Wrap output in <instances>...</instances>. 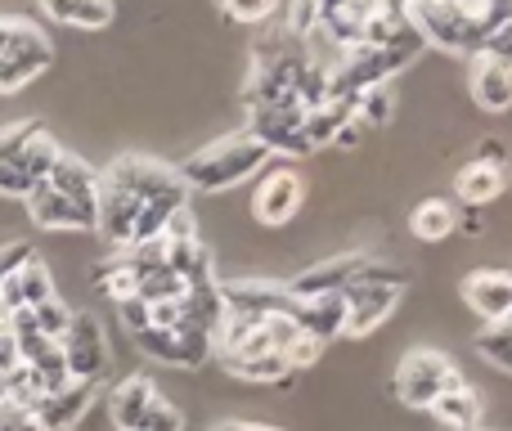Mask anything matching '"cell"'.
<instances>
[{"label": "cell", "instance_id": "8d00e7d4", "mask_svg": "<svg viewBox=\"0 0 512 431\" xmlns=\"http://www.w3.org/2000/svg\"><path fill=\"white\" fill-rule=\"evenodd\" d=\"M319 351H324V342H315L310 333H297V342L283 351V360L292 364V369H306V364H315L319 360Z\"/></svg>", "mask_w": 512, "mask_h": 431}, {"label": "cell", "instance_id": "44dd1931", "mask_svg": "<svg viewBox=\"0 0 512 431\" xmlns=\"http://www.w3.org/2000/svg\"><path fill=\"white\" fill-rule=\"evenodd\" d=\"M346 122H355V104H351V99H324V104L306 108V140H310V149L333 144L337 131H342Z\"/></svg>", "mask_w": 512, "mask_h": 431}, {"label": "cell", "instance_id": "4dcf8cb0", "mask_svg": "<svg viewBox=\"0 0 512 431\" xmlns=\"http://www.w3.org/2000/svg\"><path fill=\"white\" fill-rule=\"evenodd\" d=\"M36 131H45V126H41V122H27V117H23V122L0 126V158L14 162L18 153H23L27 144H32V135H36Z\"/></svg>", "mask_w": 512, "mask_h": 431}, {"label": "cell", "instance_id": "e0dca14e", "mask_svg": "<svg viewBox=\"0 0 512 431\" xmlns=\"http://www.w3.org/2000/svg\"><path fill=\"white\" fill-rule=\"evenodd\" d=\"M472 95H477V104L486 108V113H508L512 108V68L490 59V54H477V63H472Z\"/></svg>", "mask_w": 512, "mask_h": 431}, {"label": "cell", "instance_id": "60d3db41", "mask_svg": "<svg viewBox=\"0 0 512 431\" xmlns=\"http://www.w3.org/2000/svg\"><path fill=\"white\" fill-rule=\"evenodd\" d=\"M486 54H490V59H499V63H508V68H512V27H499V32L490 36V41H486Z\"/></svg>", "mask_w": 512, "mask_h": 431}, {"label": "cell", "instance_id": "8fae6325", "mask_svg": "<svg viewBox=\"0 0 512 431\" xmlns=\"http://www.w3.org/2000/svg\"><path fill=\"white\" fill-rule=\"evenodd\" d=\"M45 185L59 189V194H63V198H72V203H77L86 216H95V220H99V171H95V167H86V162H81L77 153H59V162L50 167Z\"/></svg>", "mask_w": 512, "mask_h": 431}, {"label": "cell", "instance_id": "b9f144b4", "mask_svg": "<svg viewBox=\"0 0 512 431\" xmlns=\"http://www.w3.org/2000/svg\"><path fill=\"white\" fill-rule=\"evenodd\" d=\"M364 131H369L364 122H346L342 131H337V140H333V144H342V149H355V144L364 140Z\"/></svg>", "mask_w": 512, "mask_h": 431}, {"label": "cell", "instance_id": "d6a6232c", "mask_svg": "<svg viewBox=\"0 0 512 431\" xmlns=\"http://www.w3.org/2000/svg\"><path fill=\"white\" fill-rule=\"evenodd\" d=\"M319 32V0H292L288 14V36L292 41H306V36Z\"/></svg>", "mask_w": 512, "mask_h": 431}, {"label": "cell", "instance_id": "d4e9b609", "mask_svg": "<svg viewBox=\"0 0 512 431\" xmlns=\"http://www.w3.org/2000/svg\"><path fill=\"white\" fill-rule=\"evenodd\" d=\"M59 140H54V135L50 131H36L32 135V144H27V149L23 153H18V167H23V176H32L36 180V185H45V176H50V167H54V162H59Z\"/></svg>", "mask_w": 512, "mask_h": 431}, {"label": "cell", "instance_id": "d6986e66", "mask_svg": "<svg viewBox=\"0 0 512 431\" xmlns=\"http://www.w3.org/2000/svg\"><path fill=\"white\" fill-rule=\"evenodd\" d=\"M41 9L63 27L81 32H104L113 23V0H41Z\"/></svg>", "mask_w": 512, "mask_h": 431}, {"label": "cell", "instance_id": "ab89813d", "mask_svg": "<svg viewBox=\"0 0 512 431\" xmlns=\"http://www.w3.org/2000/svg\"><path fill=\"white\" fill-rule=\"evenodd\" d=\"M472 162H486V167H504V171H508V149H504V140H481V149L472 153Z\"/></svg>", "mask_w": 512, "mask_h": 431}, {"label": "cell", "instance_id": "836d02e7", "mask_svg": "<svg viewBox=\"0 0 512 431\" xmlns=\"http://www.w3.org/2000/svg\"><path fill=\"white\" fill-rule=\"evenodd\" d=\"M221 9L234 23H265L279 9V0H221Z\"/></svg>", "mask_w": 512, "mask_h": 431}, {"label": "cell", "instance_id": "cb8c5ba5", "mask_svg": "<svg viewBox=\"0 0 512 431\" xmlns=\"http://www.w3.org/2000/svg\"><path fill=\"white\" fill-rule=\"evenodd\" d=\"M409 225H414L418 238H427V243H441L445 234H454V229H459V207L445 203V198H427V203L414 207Z\"/></svg>", "mask_w": 512, "mask_h": 431}, {"label": "cell", "instance_id": "6da1fadb", "mask_svg": "<svg viewBox=\"0 0 512 431\" xmlns=\"http://www.w3.org/2000/svg\"><path fill=\"white\" fill-rule=\"evenodd\" d=\"M274 153L265 149L256 135H230V140H216L207 149H198L194 158L180 167V180L189 189H203V194H221V189H234L239 180L256 176V171L270 167Z\"/></svg>", "mask_w": 512, "mask_h": 431}, {"label": "cell", "instance_id": "f546056e", "mask_svg": "<svg viewBox=\"0 0 512 431\" xmlns=\"http://www.w3.org/2000/svg\"><path fill=\"white\" fill-rule=\"evenodd\" d=\"M355 122H364V126H387L391 122V95H387V86L364 90V95L355 99Z\"/></svg>", "mask_w": 512, "mask_h": 431}, {"label": "cell", "instance_id": "52a82bcc", "mask_svg": "<svg viewBox=\"0 0 512 431\" xmlns=\"http://www.w3.org/2000/svg\"><path fill=\"white\" fill-rule=\"evenodd\" d=\"M369 265V252H346V256H324L319 265H310V270H301L297 279L288 283V292L297 301H319V297H342L346 288H351L355 279H360V270Z\"/></svg>", "mask_w": 512, "mask_h": 431}, {"label": "cell", "instance_id": "3957f363", "mask_svg": "<svg viewBox=\"0 0 512 431\" xmlns=\"http://www.w3.org/2000/svg\"><path fill=\"white\" fill-rule=\"evenodd\" d=\"M409 18L414 27L427 36V41L445 45L454 54H486V27L459 5V0H409Z\"/></svg>", "mask_w": 512, "mask_h": 431}, {"label": "cell", "instance_id": "2e32d148", "mask_svg": "<svg viewBox=\"0 0 512 431\" xmlns=\"http://www.w3.org/2000/svg\"><path fill=\"white\" fill-rule=\"evenodd\" d=\"M27 216L41 229H95V216H86L72 198H63L59 189H50V185H36L32 194H27Z\"/></svg>", "mask_w": 512, "mask_h": 431}, {"label": "cell", "instance_id": "d590c367", "mask_svg": "<svg viewBox=\"0 0 512 431\" xmlns=\"http://www.w3.org/2000/svg\"><path fill=\"white\" fill-rule=\"evenodd\" d=\"M117 315H122V324L131 328V337L144 333V328H153V310H149V301H140V297L117 301Z\"/></svg>", "mask_w": 512, "mask_h": 431}, {"label": "cell", "instance_id": "603a6c76", "mask_svg": "<svg viewBox=\"0 0 512 431\" xmlns=\"http://www.w3.org/2000/svg\"><path fill=\"white\" fill-rule=\"evenodd\" d=\"M432 414L441 418L450 431H477V423H481V396L468 387V382H463V387L445 391V396L436 400Z\"/></svg>", "mask_w": 512, "mask_h": 431}, {"label": "cell", "instance_id": "f35d334b", "mask_svg": "<svg viewBox=\"0 0 512 431\" xmlns=\"http://www.w3.org/2000/svg\"><path fill=\"white\" fill-rule=\"evenodd\" d=\"M27 261H32V247H27V243H9V247H0V283H5L9 274L23 270Z\"/></svg>", "mask_w": 512, "mask_h": 431}, {"label": "cell", "instance_id": "ffe728a7", "mask_svg": "<svg viewBox=\"0 0 512 431\" xmlns=\"http://www.w3.org/2000/svg\"><path fill=\"white\" fill-rule=\"evenodd\" d=\"M504 189H508V171L486 167V162H468V167L459 171V180H454V194H459L468 207L490 203V198H499Z\"/></svg>", "mask_w": 512, "mask_h": 431}, {"label": "cell", "instance_id": "5bb4252c", "mask_svg": "<svg viewBox=\"0 0 512 431\" xmlns=\"http://www.w3.org/2000/svg\"><path fill=\"white\" fill-rule=\"evenodd\" d=\"M0 297H5L9 315H14V310H36V306H45V301L59 297V292H54V279H50V270H45V261H41V256H32L23 270L9 274V279L0 283Z\"/></svg>", "mask_w": 512, "mask_h": 431}, {"label": "cell", "instance_id": "277c9868", "mask_svg": "<svg viewBox=\"0 0 512 431\" xmlns=\"http://www.w3.org/2000/svg\"><path fill=\"white\" fill-rule=\"evenodd\" d=\"M99 180L131 198H140V207L144 203H176V207L189 203V185L180 180V171L162 167V162H153V158H135V153L117 158Z\"/></svg>", "mask_w": 512, "mask_h": 431}, {"label": "cell", "instance_id": "484cf974", "mask_svg": "<svg viewBox=\"0 0 512 431\" xmlns=\"http://www.w3.org/2000/svg\"><path fill=\"white\" fill-rule=\"evenodd\" d=\"M185 279H180L171 265H158V270L140 274V301H149V306H158V301H180L185 297Z\"/></svg>", "mask_w": 512, "mask_h": 431}, {"label": "cell", "instance_id": "ba28073f", "mask_svg": "<svg viewBox=\"0 0 512 431\" xmlns=\"http://www.w3.org/2000/svg\"><path fill=\"white\" fill-rule=\"evenodd\" d=\"M63 355H68V378L72 382H99L108 373V337L90 315H72L68 337H63Z\"/></svg>", "mask_w": 512, "mask_h": 431}, {"label": "cell", "instance_id": "4316f807", "mask_svg": "<svg viewBox=\"0 0 512 431\" xmlns=\"http://www.w3.org/2000/svg\"><path fill=\"white\" fill-rule=\"evenodd\" d=\"M135 346H140L149 360L180 364V333L176 328H144V333H135Z\"/></svg>", "mask_w": 512, "mask_h": 431}, {"label": "cell", "instance_id": "9c48e42d", "mask_svg": "<svg viewBox=\"0 0 512 431\" xmlns=\"http://www.w3.org/2000/svg\"><path fill=\"white\" fill-rule=\"evenodd\" d=\"M301 207V176L288 167H274L261 176V185H256V198H252V212L261 225H283V220H292V212Z\"/></svg>", "mask_w": 512, "mask_h": 431}, {"label": "cell", "instance_id": "ee69618b", "mask_svg": "<svg viewBox=\"0 0 512 431\" xmlns=\"http://www.w3.org/2000/svg\"><path fill=\"white\" fill-rule=\"evenodd\" d=\"M216 431H279V427H252V423H225V427H216Z\"/></svg>", "mask_w": 512, "mask_h": 431}, {"label": "cell", "instance_id": "7402d4cb", "mask_svg": "<svg viewBox=\"0 0 512 431\" xmlns=\"http://www.w3.org/2000/svg\"><path fill=\"white\" fill-rule=\"evenodd\" d=\"M221 364H225V373H234L243 382H274V387H283L297 373L279 351L274 355H221Z\"/></svg>", "mask_w": 512, "mask_h": 431}, {"label": "cell", "instance_id": "74e56055", "mask_svg": "<svg viewBox=\"0 0 512 431\" xmlns=\"http://www.w3.org/2000/svg\"><path fill=\"white\" fill-rule=\"evenodd\" d=\"M14 369H23V351H18V337L9 333V324L0 328V378H9Z\"/></svg>", "mask_w": 512, "mask_h": 431}, {"label": "cell", "instance_id": "ac0fdd59", "mask_svg": "<svg viewBox=\"0 0 512 431\" xmlns=\"http://www.w3.org/2000/svg\"><path fill=\"white\" fill-rule=\"evenodd\" d=\"M297 328L310 333L315 342H333L337 333H346V297H319L297 306Z\"/></svg>", "mask_w": 512, "mask_h": 431}, {"label": "cell", "instance_id": "f6af8a7d", "mask_svg": "<svg viewBox=\"0 0 512 431\" xmlns=\"http://www.w3.org/2000/svg\"><path fill=\"white\" fill-rule=\"evenodd\" d=\"M9 324V306H5V297H0V328Z\"/></svg>", "mask_w": 512, "mask_h": 431}, {"label": "cell", "instance_id": "30bf717a", "mask_svg": "<svg viewBox=\"0 0 512 431\" xmlns=\"http://www.w3.org/2000/svg\"><path fill=\"white\" fill-rule=\"evenodd\" d=\"M158 400H162V391L153 387V378L135 373V378H122L113 387V396H108V418H113L117 431H140Z\"/></svg>", "mask_w": 512, "mask_h": 431}, {"label": "cell", "instance_id": "83f0119b", "mask_svg": "<svg viewBox=\"0 0 512 431\" xmlns=\"http://www.w3.org/2000/svg\"><path fill=\"white\" fill-rule=\"evenodd\" d=\"M32 324H36V333H41V337H50V342H63V337H68V324H72V310L63 306L59 297H50L45 306L32 310Z\"/></svg>", "mask_w": 512, "mask_h": 431}, {"label": "cell", "instance_id": "5b68a950", "mask_svg": "<svg viewBox=\"0 0 512 431\" xmlns=\"http://www.w3.org/2000/svg\"><path fill=\"white\" fill-rule=\"evenodd\" d=\"M463 382H468V378H463V373L454 369L445 355L414 351V355H405V360H400V369H396V396L405 400V405H414V409H432L445 391L463 387Z\"/></svg>", "mask_w": 512, "mask_h": 431}, {"label": "cell", "instance_id": "8992f818", "mask_svg": "<svg viewBox=\"0 0 512 431\" xmlns=\"http://www.w3.org/2000/svg\"><path fill=\"white\" fill-rule=\"evenodd\" d=\"M248 135H256V140H261L270 153H288V158H301V153H310L306 108H301V104L248 108Z\"/></svg>", "mask_w": 512, "mask_h": 431}, {"label": "cell", "instance_id": "1f68e13d", "mask_svg": "<svg viewBox=\"0 0 512 431\" xmlns=\"http://www.w3.org/2000/svg\"><path fill=\"white\" fill-rule=\"evenodd\" d=\"M355 283H364V288H405L409 274L400 270V265H387V261H378V256H369V265L360 270Z\"/></svg>", "mask_w": 512, "mask_h": 431}, {"label": "cell", "instance_id": "e575fe53", "mask_svg": "<svg viewBox=\"0 0 512 431\" xmlns=\"http://www.w3.org/2000/svg\"><path fill=\"white\" fill-rule=\"evenodd\" d=\"M32 189H36V180L23 176V167H18V162H5V158H0V194L23 198V203H27V194H32Z\"/></svg>", "mask_w": 512, "mask_h": 431}, {"label": "cell", "instance_id": "7c38bea8", "mask_svg": "<svg viewBox=\"0 0 512 431\" xmlns=\"http://www.w3.org/2000/svg\"><path fill=\"white\" fill-rule=\"evenodd\" d=\"M463 297L486 324H508L512 319V274L504 270H481L463 279Z\"/></svg>", "mask_w": 512, "mask_h": 431}, {"label": "cell", "instance_id": "f1b7e54d", "mask_svg": "<svg viewBox=\"0 0 512 431\" xmlns=\"http://www.w3.org/2000/svg\"><path fill=\"white\" fill-rule=\"evenodd\" d=\"M477 351L486 355V360H495L499 369L512 373V324H490L486 333L477 337Z\"/></svg>", "mask_w": 512, "mask_h": 431}, {"label": "cell", "instance_id": "4fadbf2b", "mask_svg": "<svg viewBox=\"0 0 512 431\" xmlns=\"http://www.w3.org/2000/svg\"><path fill=\"white\" fill-rule=\"evenodd\" d=\"M342 297H346V333L364 337L396 310L400 288H364V283H351Z\"/></svg>", "mask_w": 512, "mask_h": 431}, {"label": "cell", "instance_id": "7a4b0ae2", "mask_svg": "<svg viewBox=\"0 0 512 431\" xmlns=\"http://www.w3.org/2000/svg\"><path fill=\"white\" fill-rule=\"evenodd\" d=\"M54 63V45L32 18H0V95L23 90Z\"/></svg>", "mask_w": 512, "mask_h": 431}, {"label": "cell", "instance_id": "9a60e30c", "mask_svg": "<svg viewBox=\"0 0 512 431\" xmlns=\"http://www.w3.org/2000/svg\"><path fill=\"white\" fill-rule=\"evenodd\" d=\"M95 387H99V382H68L63 391L45 396L32 414L41 418L45 431H72V427H77V418L90 409V400H95Z\"/></svg>", "mask_w": 512, "mask_h": 431}, {"label": "cell", "instance_id": "7bdbcfd3", "mask_svg": "<svg viewBox=\"0 0 512 431\" xmlns=\"http://www.w3.org/2000/svg\"><path fill=\"white\" fill-rule=\"evenodd\" d=\"M459 229H463V234H481V216H477V207H472V212H463Z\"/></svg>", "mask_w": 512, "mask_h": 431}]
</instances>
